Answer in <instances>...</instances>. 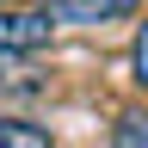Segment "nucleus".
I'll return each instance as SVG.
<instances>
[{"label":"nucleus","instance_id":"2","mask_svg":"<svg viewBox=\"0 0 148 148\" xmlns=\"http://www.w3.org/2000/svg\"><path fill=\"white\" fill-rule=\"evenodd\" d=\"M130 12H142V0H49L56 31L62 25H117Z\"/></svg>","mask_w":148,"mask_h":148},{"label":"nucleus","instance_id":"5","mask_svg":"<svg viewBox=\"0 0 148 148\" xmlns=\"http://www.w3.org/2000/svg\"><path fill=\"white\" fill-rule=\"evenodd\" d=\"M130 86L148 99V18L136 25V37H130Z\"/></svg>","mask_w":148,"mask_h":148},{"label":"nucleus","instance_id":"3","mask_svg":"<svg viewBox=\"0 0 148 148\" xmlns=\"http://www.w3.org/2000/svg\"><path fill=\"white\" fill-rule=\"evenodd\" d=\"M0 148H56L49 123H31L18 111H0Z\"/></svg>","mask_w":148,"mask_h":148},{"label":"nucleus","instance_id":"6","mask_svg":"<svg viewBox=\"0 0 148 148\" xmlns=\"http://www.w3.org/2000/svg\"><path fill=\"white\" fill-rule=\"evenodd\" d=\"M37 6H49V0H37Z\"/></svg>","mask_w":148,"mask_h":148},{"label":"nucleus","instance_id":"1","mask_svg":"<svg viewBox=\"0 0 148 148\" xmlns=\"http://www.w3.org/2000/svg\"><path fill=\"white\" fill-rule=\"evenodd\" d=\"M56 37L49 6H0V56H31Z\"/></svg>","mask_w":148,"mask_h":148},{"label":"nucleus","instance_id":"4","mask_svg":"<svg viewBox=\"0 0 148 148\" xmlns=\"http://www.w3.org/2000/svg\"><path fill=\"white\" fill-rule=\"evenodd\" d=\"M111 148H148V105H123L111 117Z\"/></svg>","mask_w":148,"mask_h":148}]
</instances>
